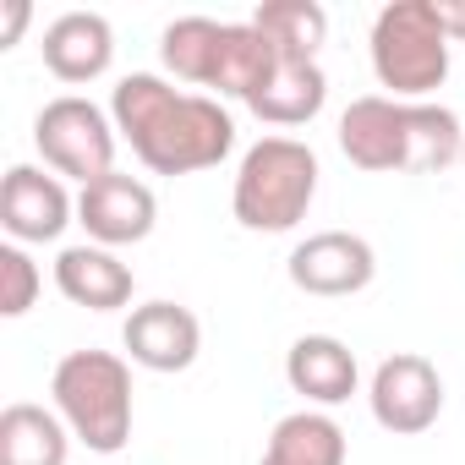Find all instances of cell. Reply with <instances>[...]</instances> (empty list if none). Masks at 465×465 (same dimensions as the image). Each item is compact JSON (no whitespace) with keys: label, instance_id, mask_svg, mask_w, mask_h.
I'll return each mask as SVG.
<instances>
[{"label":"cell","instance_id":"7","mask_svg":"<svg viewBox=\"0 0 465 465\" xmlns=\"http://www.w3.org/2000/svg\"><path fill=\"white\" fill-rule=\"evenodd\" d=\"M367 405H372V421L394 438H416L427 432L438 416H443V378L427 356L416 351H394L372 367V383H367Z\"/></svg>","mask_w":465,"mask_h":465},{"label":"cell","instance_id":"6","mask_svg":"<svg viewBox=\"0 0 465 465\" xmlns=\"http://www.w3.org/2000/svg\"><path fill=\"white\" fill-rule=\"evenodd\" d=\"M115 121L83 94H61L34 115V148L45 153V170L94 186L99 175L115 170Z\"/></svg>","mask_w":465,"mask_h":465},{"label":"cell","instance_id":"5","mask_svg":"<svg viewBox=\"0 0 465 465\" xmlns=\"http://www.w3.org/2000/svg\"><path fill=\"white\" fill-rule=\"evenodd\" d=\"M55 416L94 454H121L132 443V367L115 351H72L50 378Z\"/></svg>","mask_w":465,"mask_h":465},{"label":"cell","instance_id":"11","mask_svg":"<svg viewBox=\"0 0 465 465\" xmlns=\"http://www.w3.org/2000/svg\"><path fill=\"white\" fill-rule=\"evenodd\" d=\"M121 345L143 372H186L203 351V323L181 302H143V307H132Z\"/></svg>","mask_w":465,"mask_h":465},{"label":"cell","instance_id":"22","mask_svg":"<svg viewBox=\"0 0 465 465\" xmlns=\"http://www.w3.org/2000/svg\"><path fill=\"white\" fill-rule=\"evenodd\" d=\"M438 23H443V34L460 45L465 39V6H454V0H438Z\"/></svg>","mask_w":465,"mask_h":465},{"label":"cell","instance_id":"16","mask_svg":"<svg viewBox=\"0 0 465 465\" xmlns=\"http://www.w3.org/2000/svg\"><path fill=\"white\" fill-rule=\"evenodd\" d=\"M72 427L45 405H6L0 411V465H66Z\"/></svg>","mask_w":465,"mask_h":465},{"label":"cell","instance_id":"19","mask_svg":"<svg viewBox=\"0 0 465 465\" xmlns=\"http://www.w3.org/2000/svg\"><path fill=\"white\" fill-rule=\"evenodd\" d=\"M252 28L280 50V55H296V61H318L323 39H329V12L318 0H263L252 12Z\"/></svg>","mask_w":465,"mask_h":465},{"label":"cell","instance_id":"23","mask_svg":"<svg viewBox=\"0 0 465 465\" xmlns=\"http://www.w3.org/2000/svg\"><path fill=\"white\" fill-rule=\"evenodd\" d=\"M460 164H465V153H460Z\"/></svg>","mask_w":465,"mask_h":465},{"label":"cell","instance_id":"4","mask_svg":"<svg viewBox=\"0 0 465 465\" xmlns=\"http://www.w3.org/2000/svg\"><path fill=\"white\" fill-rule=\"evenodd\" d=\"M367 55H372V77H378V88H389V99L421 104L427 94H438L449 83V61H454V39L438 23V0H389L372 17Z\"/></svg>","mask_w":465,"mask_h":465},{"label":"cell","instance_id":"2","mask_svg":"<svg viewBox=\"0 0 465 465\" xmlns=\"http://www.w3.org/2000/svg\"><path fill=\"white\" fill-rule=\"evenodd\" d=\"M340 153L367 170V175H427V170H443L465 153V126L454 110L443 104H405V99H389V94H367V99H351L345 115H340Z\"/></svg>","mask_w":465,"mask_h":465},{"label":"cell","instance_id":"12","mask_svg":"<svg viewBox=\"0 0 465 465\" xmlns=\"http://www.w3.org/2000/svg\"><path fill=\"white\" fill-rule=\"evenodd\" d=\"M45 66L50 77L83 88V83H99L115 61V28L99 17V12H61L50 28H45Z\"/></svg>","mask_w":465,"mask_h":465},{"label":"cell","instance_id":"9","mask_svg":"<svg viewBox=\"0 0 465 465\" xmlns=\"http://www.w3.org/2000/svg\"><path fill=\"white\" fill-rule=\"evenodd\" d=\"M285 274L302 296H323V302H340V296H361L378 274V252L367 236L356 230H318L307 236L291 258H285Z\"/></svg>","mask_w":465,"mask_h":465},{"label":"cell","instance_id":"18","mask_svg":"<svg viewBox=\"0 0 465 465\" xmlns=\"http://www.w3.org/2000/svg\"><path fill=\"white\" fill-rule=\"evenodd\" d=\"M219 45H224V23L213 17H175L159 34V61L175 83L192 88H213V66H219Z\"/></svg>","mask_w":465,"mask_h":465},{"label":"cell","instance_id":"17","mask_svg":"<svg viewBox=\"0 0 465 465\" xmlns=\"http://www.w3.org/2000/svg\"><path fill=\"white\" fill-rule=\"evenodd\" d=\"M345 427L329 411H291L274 421L258 465H345Z\"/></svg>","mask_w":465,"mask_h":465},{"label":"cell","instance_id":"1","mask_svg":"<svg viewBox=\"0 0 465 465\" xmlns=\"http://www.w3.org/2000/svg\"><path fill=\"white\" fill-rule=\"evenodd\" d=\"M110 121L153 175H197L236 148V115L213 94H181L159 72H126L110 94Z\"/></svg>","mask_w":465,"mask_h":465},{"label":"cell","instance_id":"13","mask_svg":"<svg viewBox=\"0 0 465 465\" xmlns=\"http://www.w3.org/2000/svg\"><path fill=\"white\" fill-rule=\"evenodd\" d=\"M285 383L307 400V405H345L361 383V367H356V351L334 334H302L291 351H285Z\"/></svg>","mask_w":465,"mask_h":465},{"label":"cell","instance_id":"15","mask_svg":"<svg viewBox=\"0 0 465 465\" xmlns=\"http://www.w3.org/2000/svg\"><path fill=\"white\" fill-rule=\"evenodd\" d=\"M329 104V77L318 61H296V55H280L274 72L263 77V88L247 99V110L269 126H307L318 121Z\"/></svg>","mask_w":465,"mask_h":465},{"label":"cell","instance_id":"14","mask_svg":"<svg viewBox=\"0 0 465 465\" xmlns=\"http://www.w3.org/2000/svg\"><path fill=\"white\" fill-rule=\"evenodd\" d=\"M55 291H61L72 307L121 312V307H132L137 280H132V269H126L110 247L83 242V247H61V258H55Z\"/></svg>","mask_w":465,"mask_h":465},{"label":"cell","instance_id":"10","mask_svg":"<svg viewBox=\"0 0 465 465\" xmlns=\"http://www.w3.org/2000/svg\"><path fill=\"white\" fill-rule=\"evenodd\" d=\"M77 224L88 230V242L94 247H137L153 236V224H159V197L153 186H143L137 175H99L94 186L77 192Z\"/></svg>","mask_w":465,"mask_h":465},{"label":"cell","instance_id":"3","mask_svg":"<svg viewBox=\"0 0 465 465\" xmlns=\"http://www.w3.org/2000/svg\"><path fill=\"white\" fill-rule=\"evenodd\" d=\"M318 153L302 137H258L242 153L236 186H230V213L242 230L258 236H285L296 230L318 197Z\"/></svg>","mask_w":465,"mask_h":465},{"label":"cell","instance_id":"20","mask_svg":"<svg viewBox=\"0 0 465 465\" xmlns=\"http://www.w3.org/2000/svg\"><path fill=\"white\" fill-rule=\"evenodd\" d=\"M39 291H45L39 263L28 258V247L6 242V247H0V318H23L39 302Z\"/></svg>","mask_w":465,"mask_h":465},{"label":"cell","instance_id":"21","mask_svg":"<svg viewBox=\"0 0 465 465\" xmlns=\"http://www.w3.org/2000/svg\"><path fill=\"white\" fill-rule=\"evenodd\" d=\"M28 17H34V6H28V0H6V6H0V50H12V45L23 39Z\"/></svg>","mask_w":465,"mask_h":465},{"label":"cell","instance_id":"8","mask_svg":"<svg viewBox=\"0 0 465 465\" xmlns=\"http://www.w3.org/2000/svg\"><path fill=\"white\" fill-rule=\"evenodd\" d=\"M72 219H77V197L66 192V181L55 170H39V164L6 170V181H0V230L17 247L61 242Z\"/></svg>","mask_w":465,"mask_h":465}]
</instances>
